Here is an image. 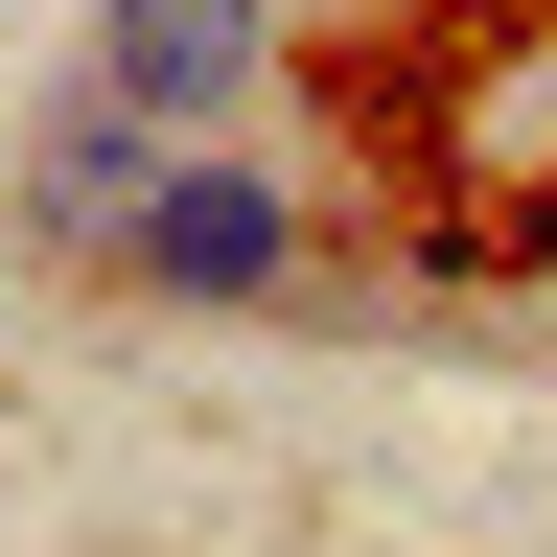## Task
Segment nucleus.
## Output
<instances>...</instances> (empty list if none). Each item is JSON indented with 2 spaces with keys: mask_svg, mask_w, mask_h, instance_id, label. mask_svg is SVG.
Returning a JSON list of instances; mask_svg holds the SVG:
<instances>
[{
  "mask_svg": "<svg viewBox=\"0 0 557 557\" xmlns=\"http://www.w3.org/2000/svg\"><path fill=\"white\" fill-rule=\"evenodd\" d=\"M94 302L139 325H348V256H325V186L278 163V139H163L116 209V256H94Z\"/></svg>",
  "mask_w": 557,
  "mask_h": 557,
  "instance_id": "obj_1",
  "label": "nucleus"
},
{
  "mask_svg": "<svg viewBox=\"0 0 557 557\" xmlns=\"http://www.w3.org/2000/svg\"><path fill=\"white\" fill-rule=\"evenodd\" d=\"M70 70H94V94H139L163 139H233V116H278V0H94V24H70Z\"/></svg>",
  "mask_w": 557,
  "mask_h": 557,
  "instance_id": "obj_2",
  "label": "nucleus"
},
{
  "mask_svg": "<svg viewBox=\"0 0 557 557\" xmlns=\"http://www.w3.org/2000/svg\"><path fill=\"white\" fill-rule=\"evenodd\" d=\"M139 163H163V116H139V94H94V70H47V116H24V163H0V209H24V256L70 278V302H94V256H116Z\"/></svg>",
  "mask_w": 557,
  "mask_h": 557,
  "instance_id": "obj_3",
  "label": "nucleus"
},
{
  "mask_svg": "<svg viewBox=\"0 0 557 557\" xmlns=\"http://www.w3.org/2000/svg\"><path fill=\"white\" fill-rule=\"evenodd\" d=\"M534 325H557V233H534Z\"/></svg>",
  "mask_w": 557,
  "mask_h": 557,
  "instance_id": "obj_4",
  "label": "nucleus"
}]
</instances>
